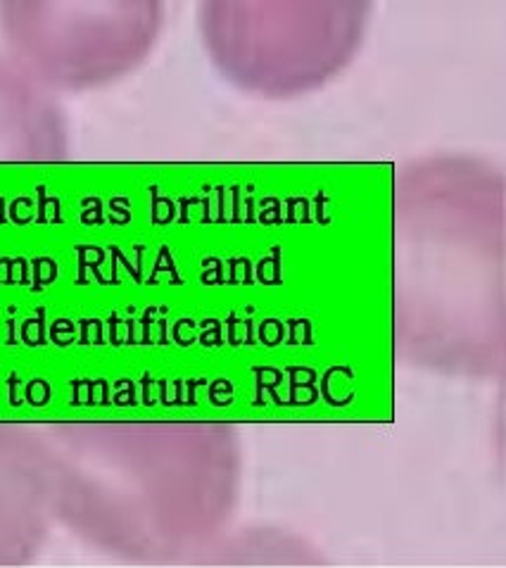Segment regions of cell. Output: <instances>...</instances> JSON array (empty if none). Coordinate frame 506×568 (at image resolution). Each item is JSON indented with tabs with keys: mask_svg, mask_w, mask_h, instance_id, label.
Returning a JSON list of instances; mask_svg holds the SVG:
<instances>
[{
	"mask_svg": "<svg viewBox=\"0 0 506 568\" xmlns=\"http://www.w3.org/2000/svg\"><path fill=\"white\" fill-rule=\"evenodd\" d=\"M70 150L55 91L0 55V162H60Z\"/></svg>",
	"mask_w": 506,
	"mask_h": 568,
	"instance_id": "6",
	"label": "cell"
},
{
	"mask_svg": "<svg viewBox=\"0 0 506 568\" xmlns=\"http://www.w3.org/2000/svg\"><path fill=\"white\" fill-rule=\"evenodd\" d=\"M504 179L474 158L412 164L395 186V347L418 369L504 366Z\"/></svg>",
	"mask_w": 506,
	"mask_h": 568,
	"instance_id": "2",
	"label": "cell"
},
{
	"mask_svg": "<svg viewBox=\"0 0 506 568\" xmlns=\"http://www.w3.org/2000/svg\"><path fill=\"white\" fill-rule=\"evenodd\" d=\"M37 440L53 519L112 555L205 552L239 503L243 459L229 424H50Z\"/></svg>",
	"mask_w": 506,
	"mask_h": 568,
	"instance_id": "1",
	"label": "cell"
},
{
	"mask_svg": "<svg viewBox=\"0 0 506 568\" xmlns=\"http://www.w3.org/2000/svg\"><path fill=\"white\" fill-rule=\"evenodd\" d=\"M166 0H0L8 55L50 91L83 93L136 72L164 27Z\"/></svg>",
	"mask_w": 506,
	"mask_h": 568,
	"instance_id": "4",
	"label": "cell"
},
{
	"mask_svg": "<svg viewBox=\"0 0 506 568\" xmlns=\"http://www.w3.org/2000/svg\"><path fill=\"white\" fill-rule=\"evenodd\" d=\"M374 0H200L212 64L235 89L297 98L326 87L357 58Z\"/></svg>",
	"mask_w": 506,
	"mask_h": 568,
	"instance_id": "3",
	"label": "cell"
},
{
	"mask_svg": "<svg viewBox=\"0 0 506 568\" xmlns=\"http://www.w3.org/2000/svg\"><path fill=\"white\" fill-rule=\"evenodd\" d=\"M50 516L37 436L29 428L0 426V566L22 564L37 552Z\"/></svg>",
	"mask_w": 506,
	"mask_h": 568,
	"instance_id": "5",
	"label": "cell"
}]
</instances>
